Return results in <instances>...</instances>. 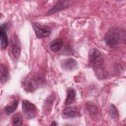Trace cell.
Returning a JSON list of instances; mask_svg holds the SVG:
<instances>
[{
    "instance_id": "6da1fadb",
    "label": "cell",
    "mask_w": 126,
    "mask_h": 126,
    "mask_svg": "<svg viewBox=\"0 0 126 126\" xmlns=\"http://www.w3.org/2000/svg\"><path fill=\"white\" fill-rule=\"evenodd\" d=\"M89 60L98 78L101 79L106 78L107 73L103 66V58L101 53L96 49H91L89 54Z\"/></svg>"
},
{
    "instance_id": "7a4b0ae2",
    "label": "cell",
    "mask_w": 126,
    "mask_h": 126,
    "mask_svg": "<svg viewBox=\"0 0 126 126\" xmlns=\"http://www.w3.org/2000/svg\"><path fill=\"white\" fill-rule=\"evenodd\" d=\"M123 40H125L124 31L120 28H112L106 33L104 40L106 44L112 48L117 47Z\"/></svg>"
},
{
    "instance_id": "3957f363",
    "label": "cell",
    "mask_w": 126,
    "mask_h": 126,
    "mask_svg": "<svg viewBox=\"0 0 126 126\" xmlns=\"http://www.w3.org/2000/svg\"><path fill=\"white\" fill-rule=\"evenodd\" d=\"M23 112L27 119L34 118L36 115L35 106L27 100H24L22 102Z\"/></svg>"
},
{
    "instance_id": "277c9868",
    "label": "cell",
    "mask_w": 126,
    "mask_h": 126,
    "mask_svg": "<svg viewBox=\"0 0 126 126\" xmlns=\"http://www.w3.org/2000/svg\"><path fill=\"white\" fill-rule=\"evenodd\" d=\"M32 27L36 36L39 38L46 37L51 33L50 28L46 26L42 25L37 23H33Z\"/></svg>"
},
{
    "instance_id": "5b68a950",
    "label": "cell",
    "mask_w": 126,
    "mask_h": 126,
    "mask_svg": "<svg viewBox=\"0 0 126 126\" xmlns=\"http://www.w3.org/2000/svg\"><path fill=\"white\" fill-rule=\"evenodd\" d=\"M11 44L12 53L15 58H18L21 53V43L18 37L14 34L11 37Z\"/></svg>"
},
{
    "instance_id": "8992f818",
    "label": "cell",
    "mask_w": 126,
    "mask_h": 126,
    "mask_svg": "<svg viewBox=\"0 0 126 126\" xmlns=\"http://www.w3.org/2000/svg\"><path fill=\"white\" fill-rule=\"evenodd\" d=\"M7 26L6 23L3 24L0 27V46L2 49H5L8 45V38L6 33Z\"/></svg>"
},
{
    "instance_id": "52a82bcc",
    "label": "cell",
    "mask_w": 126,
    "mask_h": 126,
    "mask_svg": "<svg viewBox=\"0 0 126 126\" xmlns=\"http://www.w3.org/2000/svg\"><path fill=\"white\" fill-rule=\"evenodd\" d=\"M69 5V1L68 0H60L58 1L54 6L48 10L46 14L50 15L54 14L59 11L67 8Z\"/></svg>"
},
{
    "instance_id": "ba28073f",
    "label": "cell",
    "mask_w": 126,
    "mask_h": 126,
    "mask_svg": "<svg viewBox=\"0 0 126 126\" xmlns=\"http://www.w3.org/2000/svg\"><path fill=\"white\" fill-rule=\"evenodd\" d=\"M77 66V62L73 58H68L63 61L62 63L63 68L67 70H72L76 68Z\"/></svg>"
},
{
    "instance_id": "9c48e42d",
    "label": "cell",
    "mask_w": 126,
    "mask_h": 126,
    "mask_svg": "<svg viewBox=\"0 0 126 126\" xmlns=\"http://www.w3.org/2000/svg\"><path fill=\"white\" fill-rule=\"evenodd\" d=\"M63 114L67 117L73 118L78 115V111L77 109L74 107H66L63 111Z\"/></svg>"
},
{
    "instance_id": "30bf717a",
    "label": "cell",
    "mask_w": 126,
    "mask_h": 126,
    "mask_svg": "<svg viewBox=\"0 0 126 126\" xmlns=\"http://www.w3.org/2000/svg\"><path fill=\"white\" fill-rule=\"evenodd\" d=\"M76 96V91L75 90L72 88H69L67 89V96L66 100L65 101V104L66 105H69L71 104L74 101Z\"/></svg>"
},
{
    "instance_id": "8fae6325",
    "label": "cell",
    "mask_w": 126,
    "mask_h": 126,
    "mask_svg": "<svg viewBox=\"0 0 126 126\" xmlns=\"http://www.w3.org/2000/svg\"><path fill=\"white\" fill-rule=\"evenodd\" d=\"M63 45V41L60 39H56L52 40L50 43V48L53 51L59 50Z\"/></svg>"
},
{
    "instance_id": "7c38bea8",
    "label": "cell",
    "mask_w": 126,
    "mask_h": 126,
    "mask_svg": "<svg viewBox=\"0 0 126 126\" xmlns=\"http://www.w3.org/2000/svg\"><path fill=\"white\" fill-rule=\"evenodd\" d=\"M18 102L17 99H13L5 108V113L7 115H10L13 113L17 108Z\"/></svg>"
},
{
    "instance_id": "4fadbf2b",
    "label": "cell",
    "mask_w": 126,
    "mask_h": 126,
    "mask_svg": "<svg viewBox=\"0 0 126 126\" xmlns=\"http://www.w3.org/2000/svg\"><path fill=\"white\" fill-rule=\"evenodd\" d=\"M0 82L2 83H4L6 82L8 79V70L7 68L2 64H0Z\"/></svg>"
},
{
    "instance_id": "5bb4252c",
    "label": "cell",
    "mask_w": 126,
    "mask_h": 126,
    "mask_svg": "<svg viewBox=\"0 0 126 126\" xmlns=\"http://www.w3.org/2000/svg\"><path fill=\"white\" fill-rule=\"evenodd\" d=\"M12 122L14 126H22L23 124L22 118L20 113H17L12 118Z\"/></svg>"
},
{
    "instance_id": "9a60e30c",
    "label": "cell",
    "mask_w": 126,
    "mask_h": 126,
    "mask_svg": "<svg viewBox=\"0 0 126 126\" xmlns=\"http://www.w3.org/2000/svg\"><path fill=\"white\" fill-rule=\"evenodd\" d=\"M109 114L110 117L114 119H117L118 117L119 113L118 111L117 110V109L115 107V105L113 104H111L109 107Z\"/></svg>"
},
{
    "instance_id": "2e32d148",
    "label": "cell",
    "mask_w": 126,
    "mask_h": 126,
    "mask_svg": "<svg viewBox=\"0 0 126 126\" xmlns=\"http://www.w3.org/2000/svg\"><path fill=\"white\" fill-rule=\"evenodd\" d=\"M88 110L89 111H90V112H93V113H94V112L97 110L96 108L94 106H92L91 107H89V108H88Z\"/></svg>"
},
{
    "instance_id": "e0dca14e",
    "label": "cell",
    "mask_w": 126,
    "mask_h": 126,
    "mask_svg": "<svg viewBox=\"0 0 126 126\" xmlns=\"http://www.w3.org/2000/svg\"><path fill=\"white\" fill-rule=\"evenodd\" d=\"M53 123L54 124H52V125H54V126H55V125H57V124H56V122H53Z\"/></svg>"
}]
</instances>
